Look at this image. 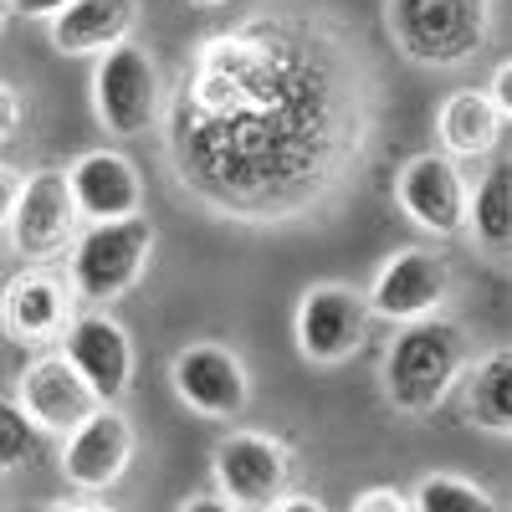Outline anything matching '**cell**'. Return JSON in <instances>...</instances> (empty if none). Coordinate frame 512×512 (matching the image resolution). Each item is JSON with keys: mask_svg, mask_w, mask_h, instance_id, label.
<instances>
[{"mask_svg": "<svg viewBox=\"0 0 512 512\" xmlns=\"http://www.w3.org/2000/svg\"><path fill=\"white\" fill-rule=\"evenodd\" d=\"M303 26H241L210 36L185 72L175 159L185 180L231 210H272L323 180L338 144V103L303 57Z\"/></svg>", "mask_w": 512, "mask_h": 512, "instance_id": "1", "label": "cell"}, {"mask_svg": "<svg viewBox=\"0 0 512 512\" xmlns=\"http://www.w3.org/2000/svg\"><path fill=\"white\" fill-rule=\"evenodd\" d=\"M461 374H466V328L441 313L400 323L390 349H384V369H379L384 400L410 420L436 415Z\"/></svg>", "mask_w": 512, "mask_h": 512, "instance_id": "2", "label": "cell"}, {"mask_svg": "<svg viewBox=\"0 0 512 512\" xmlns=\"http://www.w3.org/2000/svg\"><path fill=\"white\" fill-rule=\"evenodd\" d=\"M159 246V231L149 216H123V221H88L77 231L72 251V292L82 303H118L134 292L149 272V256Z\"/></svg>", "mask_w": 512, "mask_h": 512, "instance_id": "3", "label": "cell"}, {"mask_svg": "<svg viewBox=\"0 0 512 512\" xmlns=\"http://www.w3.org/2000/svg\"><path fill=\"white\" fill-rule=\"evenodd\" d=\"M390 31L410 62L456 67L482 52L492 11L487 0H390Z\"/></svg>", "mask_w": 512, "mask_h": 512, "instance_id": "4", "label": "cell"}, {"mask_svg": "<svg viewBox=\"0 0 512 512\" xmlns=\"http://www.w3.org/2000/svg\"><path fill=\"white\" fill-rule=\"evenodd\" d=\"M93 113L113 139H144L164 118V77L139 41L103 52L93 67Z\"/></svg>", "mask_w": 512, "mask_h": 512, "instance_id": "5", "label": "cell"}, {"mask_svg": "<svg viewBox=\"0 0 512 512\" xmlns=\"http://www.w3.org/2000/svg\"><path fill=\"white\" fill-rule=\"evenodd\" d=\"M292 338L297 354L318 369L349 364L369 338V303L349 282H313L292 308Z\"/></svg>", "mask_w": 512, "mask_h": 512, "instance_id": "6", "label": "cell"}, {"mask_svg": "<svg viewBox=\"0 0 512 512\" xmlns=\"http://www.w3.org/2000/svg\"><path fill=\"white\" fill-rule=\"evenodd\" d=\"M451 297V262L431 246H400L379 262L364 303H369V318H384V323H415V318H431L441 313V303Z\"/></svg>", "mask_w": 512, "mask_h": 512, "instance_id": "7", "label": "cell"}, {"mask_svg": "<svg viewBox=\"0 0 512 512\" xmlns=\"http://www.w3.org/2000/svg\"><path fill=\"white\" fill-rule=\"evenodd\" d=\"M6 231H11L16 256H26L31 267L52 262V256H67V246L82 231V216H77V200H72V185L62 169H36V175L21 180Z\"/></svg>", "mask_w": 512, "mask_h": 512, "instance_id": "8", "label": "cell"}, {"mask_svg": "<svg viewBox=\"0 0 512 512\" xmlns=\"http://www.w3.org/2000/svg\"><path fill=\"white\" fill-rule=\"evenodd\" d=\"M16 405L31 415V425L41 436H72L88 415H98V395L82 379L62 349H36L21 374H16Z\"/></svg>", "mask_w": 512, "mask_h": 512, "instance_id": "9", "label": "cell"}, {"mask_svg": "<svg viewBox=\"0 0 512 512\" xmlns=\"http://www.w3.org/2000/svg\"><path fill=\"white\" fill-rule=\"evenodd\" d=\"M169 384L200 420H241L251 405V374L226 344H185L169 364Z\"/></svg>", "mask_w": 512, "mask_h": 512, "instance_id": "10", "label": "cell"}, {"mask_svg": "<svg viewBox=\"0 0 512 512\" xmlns=\"http://www.w3.org/2000/svg\"><path fill=\"white\" fill-rule=\"evenodd\" d=\"M210 472L231 507H272L292 487V451L262 431H231L210 456Z\"/></svg>", "mask_w": 512, "mask_h": 512, "instance_id": "11", "label": "cell"}, {"mask_svg": "<svg viewBox=\"0 0 512 512\" xmlns=\"http://www.w3.org/2000/svg\"><path fill=\"white\" fill-rule=\"evenodd\" d=\"M72 282L52 267H26L0 292V328L21 349H52L72 323Z\"/></svg>", "mask_w": 512, "mask_h": 512, "instance_id": "12", "label": "cell"}, {"mask_svg": "<svg viewBox=\"0 0 512 512\" xmlns=\"http://www.w3.org/2000/svg\"><path fill=\"white\" fill-rule=\"evenodd\" d=\"M128 461H134V425L113 405H98V415H88L72 436H62V477L88 497L113 492L128 477Z\"/></svg>", "mask_w": 512, "mask_h": 512, "instance_id": "13", "label": "cell"}, {"mask_svg": "<svg viewBox=\"0 0 512 512\" xmlns=\"http://www.w3.org/2000/svg\"><path fill=\"white\" fill-rule=\"evenodd\" d=\"M62 354L67 364L93 384V395L103 405L123 400L128 395V384H134V338H128V328L108 313H77L62 333Z\"/></svg>", "mask_w": 512, "mask_h": 512, "instance_id": "14", "label": "cell"}, {"mask_svg": "<svg viewBox=\"0 0 512 512\" xmlns=\"http://www.w3.org/2000/svg\"><path fill=\"white\" fill-rule=\"evenodd\" d=\"M466 180L456 159L446 154H415L395 175V200L400 210L431 236H461L466 231Z\"/></svg>", "mask_w": 512, "mask_h": 512, "instance_id": "15", "label": "cell"}, {"mask_svg": "<svg viewBox=\"0 0 512 512\" xmlns=\"http://www.w3.org/2000/svg\"><path fill=\"white\" fill-rule=\"evenodd\" d=\"M62 175L72 185L82 221H123V216H139L144 210V175H139V164L118 149L77 154L72 169H62Z\"/></svg>", "mask_w": 512, "mask_h": 512, "instance_id": "16", "label": "cell"}, {"mask_svg": "<svg viewBox=\"0 0 512 512\" xmlns=\"http://www.w3.org/2000/svg\"><path fill=\"white\" fill-rule=\"evenodd\" d=\"M139 0H72L47 21V36L62 57H103L123 41H134Z\"/></svg>", "mask_w": 512, "mask_h": 512, "instance_id": "17", "label": "cell"}, {"mask_svg": "<svg viewBox=\"0 0 512 512\" xmlns=\"http://www.w3.org/2000/svg\"><path fill=\"white\" fill-rule=\"evenodd\" d=\"M436 134H441L446 159H482L502 144L507 118L497 113V103L482 88H456L436 113Z\"/></svg>", "mask_w": 512, "mask_h": 512, "instance_id": "18", "label": "cell"}, {"mask_svg": "<svg viewBox=\"0 0 512 512\" xmlns=\"http://www.w3.org/2000/svg\"><path fill=\"white\" fill-rule=\"evenodd\" d=\"M466 420L487 436L512 431V349H492L466 374Z\"/></svg>", "mask_w": 512, "mask_h": 512, "instance_id": "19", "label": "cell"}, {"mask_svg": "<svg viewBox=\"0 0 512 512\" xmlns=\"http://www.w3.org/2000/svg\"><path fill=\"white\" fill-rule=\"evenodd\" d=\"M466 236H472L487 256H507V246H512V180H507V164H497L492 175L466 195Z\"/></svg>", "mask_w": 512, "mask_h": 512, "instance_id": "20", "label": "cell"}, {"mask_svg": "<svg viewBox=\"0 0 512 512\" xmlns=\"http://www.w3.org/2000/svg\"><path fill=\"white\" fill-rule=\"evenodd\" d=\"M410 512H502V507L477 482L451 477V472H431V477H420V487L410 492Z\"/></svg>", "mask_w": 512, "mask_h": 512, "instance_id": "21", "label": "cell"}, {"mask_svg": "<svg viewBox=\"0 0 512 512\" xmlns=\"http://www.w3.org/2000/svg\"><path fill=\"white\" fill-rule=\"evenodd\" d=\"M41 431L16 400H0V472H21L26 461H36Z\"/></svg>", "mask_w": 512, "mask_h": 512, "instance_id": "22", "label": "cell"}, {"mask_svg": "<svg viewBox=\"0 0 512 512\" xmlns=\"http://www.w3.org/2000/svg\"><path fill=\"white\" fill-rule=\"evenodd\" d=\"M349 512H410V497L400 487H364Z\"/></svg>", "mask_w": 512, "mask_h": 512, "instance_id": "23", "label": "cell"}, {"mask_svg": "<svg viewBox=\"0 0 512 512\" xmlns=\"http://www.w3.org/2000/svg\"><path fill=\"white\" fill-rule=\"evenodd\" d=\"M21 118H26V108H21V93L11 88V82H0V144H11V139H16Z\"/></svg>", "mask_w": 512, "mask_h": 512, "instance_id": "24", "label": "cell"}, {"mask_svg": "<svg viewBox=\"0 0 512 512\" xmlns=\"http://www.w3.org/2000/svg\"><path fill=\"white\" fill-rule=\"evenodd\" d=\"M21 169L16 164H6V159H0V226H6L11 221V205H16V195H21Z\"/></svg>", "mask_w": 512, "mask_h": 512, "instance_id": "25", "label": "cell"}, {"mask_svg": "<svg viewBox=\"0 0 512 512\" xmlns=\"http://www.w3.org/2000/svg\"><path fill=\"white\" fill-rule=\"evenodd\" d=\"M487 98L497 103V113H502V118H512V62H497V72H492V88H487Z\"/></svg>", "mask_w": 512, "mask_h": 512, "instance_id": "26", "label": "cell"}, {"mask_svg": "<svg viewBox=\"0 0 512 512\" xmlns=\"http://www.w3.org/2000/svg\"><path fill=\"white\" fill-rule=\"evenodd\" d=\"M262 512H328V502L323 497H308V492H282L272 507H262Z\"/></svg>", "mask_w": 512, "mask_h": 512, "instance_id": "27", "label": "cell"}, {"mask_svg": "<svg viewBox=\"0 0 512 512\" xmlns=\"http://www.w3.org/2000/svg\"><path fill=\"white\" fill-rule=\"evenodd\" d=\"M67 6H72V0H11V11H21L26 21H52Z\"/></svg>", "mask_w": 512, "mask_h": 512, "instance_id": "28", "label": "cell"}, {"mask_svg": "<svg viewBox=\"0 0 512 512\" xmlns=\"http://www.w3.org/2000/svg\"><path fill=\"white\" fill-rule=\"evenodd\" d=\"M175 512H241V507H231L226 497H205V492H200V497H185Z\"/></svg>", "mask_w": 512, "mask_h": 512, "instance_id": "29", "label": "cell"}, {"mask_svg": "<svg viewBox=\"0 0 512 512\" xmlns=\"http://www.w3.org/2000/svg\"><path fill=\"white\" fill-rule=\"evenodd\" d=\"M52 512H118V507H108V502H62Z\"/></svg>", "mask_w": 512, "mask_h": 512, "instance_id": "30", "label": "cell"}, {"mask_svg": "<svg viewBox=\"0 0 512 512\" xmlns=\"http://www.w3.org/2000/svg\"><path fill=\"white\" fill-rule=\"evenodd\" d=\"M190 6H205V11H216V6H226V0H190Z\"/></svg>", "mask_w": 512, "mask_h": 512, "instance_id": "31", "label": "cell"}, {"mask_svg": "<svg viewBox=\"0 0 512 512\" xmlns=\"http://www.w3.org/2000/svg\"><path fill=\"white\" fill-rule=\"evenodd\" d=\"M6 16H11V0H0V31H6Z\"/></svg>", "mask_w": 512, "mask_h": 512, "instance_id": "32", "label": "cell"}, {"mask_svg": "<svg viewBox=\"0 0 512 512\" xmlns=\"http://www.w3.org/2000/svg\"><path fill=\"white\" fill-rule=\"evenodd\" d=\"M0 512H6V507H0Z\"/></svg>", "mask_w": 512, "mask_h": 512, "instance_id": "33", "label": "cell"}]
</instances>
